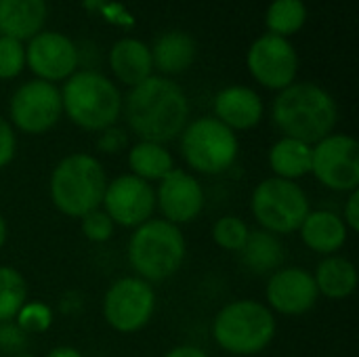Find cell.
I'll return each instance as SVG.
<instances>
[{"mask_svg":"<svg viewBox=\"0 0 359 357\" xmlns=\"http://www.w3.org/2000/svg\"><path fill=\"white\" fill-rule=\"evenodd\" d=\"M179 139L185 164L198 175H223L236 164L240 154L238 135L215 116L187 122Z\"/></svg>","mask_w":359,"mask_h":357,"instance_id":"52a82bcc","label":"cell"},{"mask_svg":"<svg viewBox=\"0 0 359 357\" xmlns=\"http://www.w3.org/2000/svg\"><path fill=\"white\" fill-rule=\"evenodd\" d=\"M206 204V194L202 183L187 170L175 168L156 187V208L162 219L181 227L194 223Z\"/></svg>","mask_w":359,"mask_h":357,"instance_id":"5bb4252c","label":"cell"},{"mask_svg":"<svg viewBox=\"0 0 359 357\" xmlns=\"http://www.w3.org/2000/svg\"><path fill=\"white\" fill-rule=\"evenodd\" d=\"M128 145V137L122 128L118 126H109L105 130L99 133V139H97V149L101 154H107V156H116L120 154L124 147Z\"/></svg>","mask_w":359,"mask_h":357,"instance_id":"1f68e13d","label":"cell"},{"mask_svg":"<svg viewBox=\"0 0 359 357\" xmlns=\"http://www.w3.org/2000/svg\"><path fill=\"white\" fill-rule=\"evenodd\" d=\"M242 259V265L255 274V276H271L278 271L286 259V248L280 240V236L269 234L265 229L250 231L244 248L238 252Z\"/></svg>","mask_w":359,"mask_h":357,"instance_id":"44dd1931","label":"cell"},{"mask_svg":"<svg viewBox=\"0 0 359 357\" xmlns=\"http://www.w3.org/2000/svg\"><path fill=\"white\" fill-rule=\"evenodd\" d=\"M149 50L154 67H158L162 74H181L196 59V40L189 34L175 29L162 34Z\"/></svg>","mask_w":359,"mask_h":357,"instance_id":"cb8c5ba5","label":"cell"},{"mask_svg":"<svg viewBox=\"0 0 359 357\" xmlns=\"http://www.w3.org/2000/svg\"><path fill=\"white\" fill-rule=\"evenodd\" d=\"M80 231L88 242L105 244L114 238L116 225L103 208H97V210H90L88 215H84L80 219Z\"/></svg>","mask_w":359,"mask_h":357,"instance_id":"f546056e","label":"cell"},{"mask_svg":"<svg viewBox=\"0 0 359 357\" xmlns=\"http://www.w3.org/2000/svg\"><path fill=\"white\" fill-rule=\"evenodd\" d=\"M59 93L63 114L82 130L101 133L120 120L122 95L99 72H74Z\"/></svg>","mask_w":359,"mask_h":357,"instance_id":"8992f818","label":"cell"},{"mask_svg":"<svg viewBox=\"0 0 359 357\" xmlns=\"http://www.w3.org/2000/svg\"><path fill=\"white\" fill-rule=\"evenodd\" d=\"M267 307L280 316H303L320 299L313 274L305 267H280L267 280Z\"/></svg>","mask_w":359,"mask_h":357,"instance_id":"9a60e30c","label":"cell"},{"mask_svg":"<svg viewBox=\"0 0 359 357\" xmlns=\"http://www.w3.org/2000/svg\"><path fill=\"white\" fill-rule=\"evenodd\" d=\"M6 238H8V225H6V219H4L2 213H0V250H2V246L6 244Z\"/></svg>","mask_w":359,"mask_h":357,"instance_id":"8d00e7d4","label":"cell"},{"mask_svg":"<svg viewBox=\"0 0 359 357\" xmlns=\"http://www.w3.org/2000/svg\"><path fill=\"white\" fill-rule=\"evenodd\" d=\"M15 326L23 335H42L53 326V309L44 301H25L15 316Z\"/></svg>","mask_w":359,"mask_h":357,"instance_id":"f1b7e54d","label":"cell"},{"mask_svg":"<svg viewBox=\"0 0 359 357\" xmlns=\"http://www.w3.org/2000/svg\"><path fill=\"white\" fill-rule=\"evenodd\" d=\"M250 210L261 229L276 236H288L299 231L305 217L311 213V204L297 181L269 177L252 189Z\"/></svg>","mask_w":359,"mask_h":357,"instance_id":"ba28073f","label":"cell"},{"mask_svg":"<svg viewBox=\"0 0 359 357\" xmlns=\"http://www.w3.org/2000/svg\"><path fill=\"white\" fill-rule=\"evenodd\" d=\"M23 65H25L23 44L15 38L0 36V80L19 76Z\"/></svg>","mask_w":359,"mask_h":357,"instance_id":"4dcf8cb0","label":"cell"},{"mask_svg":"<svg viewBox=\"0 0 359 357\" xmlns=\"http://www.w3.org/2000/svg\"><path fill=\"white\" fill-rule=\"evenodd\" d=\"M107 183L103 164L95 156L78 151L55 164L48 179V196L63 217L82 219L90 210L101 208Z\"/></svg>","mask_w":359,"mask_h":357,"instance_id":"3957f363","label":"cell"},{"mask_svg":"<svg viewBox=\"0 0 359 357\" xmlns=\"http://www.w3.org/2000/svg\"><path fill=\"white\" fill-rule=\"evenodd\" d=\"M299 234L303 244L322 257L337 255L349 238V229L341 215L332 210H311L299 227Z\"/></svg>","mask_w":359,"mask_h":357,"instance_id":"ac0fdd59","label":"cell"},{"mask_svg":"<svg viewBox=\"0 0 359 357\" xmlns=\"http://www.w3.org/2000/svg\"><path fill=\"white\" fill-rule=\"evenodd\" d=\"M11 357H36V356H29V353H13Z\"/></svg>","mask_w":359,"mask_h":357,"instance_id":"74e56055","label":"cell"},{"mask_svg":"<svg viewBox=\"0 0 359 357\" xmlns=\"http://www.w3.org/2000/svg\"><path fill=\"white\" fill-rule=\"evenodd\" d=\"M313 280L322 297L343 301L351 297L358 288V267L353 265V261L345 257L330 255L318 263Z\"/></svg>","mask_w":359,"mask_h":357,"instance_id":"7402d4cb","label":"cell"},{"mask_svg":"<svg viewBox=\"0 0 359 357\" xmlns=\"http://www.w3.org/2000/svg\"><path fill=\"white\" fill-rule=\"evenodd\" d=\"M25 63L32 67L38 80L53 84L67 80L74 74L78 65V53L67 36L57 32H40L27 44Z\"/></svg>","mask_w":359,"mask_h":357,"instance_id":"2e32d148","label":"cell"},{"mask_svg":"<svg viewBox=\"0 0 359 357\" xmlns=\"http://www.w3.org/2000/svg\"><path fill=\"white\" fill-rule=\"evenodd\" d=\"M276 332V314L255 299L231 301L212 320L215 343L231 356H259L273 343Z\"/></svg>","mask_w":359,"mask_h":357,"instance_id":"5b68a950","label":"cell"},{"mask_svg":"<svg viewBox=\"0 0 359 357\" xmlns=\"http://www.w3.org/2000/svg\"><path fill=\"white\" fill-rule=\"evenodd\" d=\"M17 154V137H15V128L11 126L8 120H4L0 116V170L6 168Z\"/></svg>","mask_w":359,"mask_h":357,"instance_id":"d6a6232c","label":"cell"},{"mask_svg":"<svg viewBox=\"0 0 359 357\" xmlns=\"http://www.w3.org/2000/svg\"><path fill=\"white\" fill-rule=\"evenodd\" d=\"M109 65L116 78L130 88L145 82L154 72L149 46L135 38H122L111 46Z\"/></svg>","mask_w":359,"mask_h":357,"instance_id":"d6986e66","label":"cell"},{"mask_svg":"<svg viewBox=\"0 0 359 357\" xmlns=\"http://www.w3.org/2000/svg\"><path fill=\"white\" fill-rule=\"evenodd\" d=\"M46 19L44 0H0V34L15 40H27L40 34Z\"/></svg>","mask_w":359,"mask_h":357,"instance_id":"ffe728a7","label":"cell"},{"mask_svg":"<svg viewBox=\"0 0 359 357\" xmlns=\"http://www.w3.org/2000/svg\"><path fill=\"white\" fill-rule=\"evenodd\" d=\"M267 162L273 170V177L299 181L311 175V145L290 137H282L269 147Z\"/></svg>","mask_w":359,"mask_h":357,"instance_id":"603a6c76","label":"cell"},{"mask_svg":"<svg viewBox=\"0 0 359 357\" xmlns=\"http://www.w3.org/2000/svg\"><path fill=\"white\" fill-rule=\"evenodd\" d=\"M44 357H84V356H82L78 349L63 345V347H55V349H50V351H48Z\"/></svg>","mask_w":359,"mask_h":357,"instance_id":"d590c367","label":"cell"},{"mask_svg":"<svg viewBox=\"0 0 359 357\" xmlns=\"http://www.w3.org/2000/svg\"><path fill=\"white\" fill-rule=\"evenodd\" d=\"M164 357H210L204 349L196 347V345H177L172 347Z\"/></svg>","mask_w":359,"mask_h":357,"instance_id":"e575fe53","label":"cell"},{"mask_svg":"<svg viewBox=\"0 0 359 357\" xmlns=\"http://www.w3.org/2000/svg\"><path fill=\"white\" fill-rule=\"evenodd\" d=\"M101 208L114 221V225L135 229L154 219L156 213V187L135 175H120L107 183Z\"/></svg>","mask_w":359,"mask_h":357,"instance_id":"7c38bea8","label":"cell"},{"mask_svg":"<svg viewBox=\"0 0 359 357\" xmlns=\"http://www.w3.org/2000/svg\"><path fill=\"white\" fill-rule=\"evenodd\" d=\"M128 168L130 175L147 183H160L166 175L175 170V160L166 145L154 141H139L128 149Z\"/></svg>","mask_w":359,"mask_h":357,"instance_id":"d4e9b609","label":"cell"},{"mask_svg":"<svg viewBox=\"0 0 359 357\" xmlns=\"http://www.w3.org/2000/svg\"><path fill=\"white\" fill-rule=\"evenodd\" d=\"M307 21V8L303 0H273L267 8V27L269 34L290 36L297 34Z\"/></svg>","mask_w":359,"mask_h":357,"instance_id":"4316f807","label":"cell"},{"mask_svg":"<svg viewBox=\"0 0 359 357\" xmlns=\"http://www.w3.org/2000/svg\"><path fill=\"white\" fill-rule=\"evenodd\" d=\"M311 175L330 191L359 189V145L351 135L332 133L311 145Z\"/></svg>","mask_w":359,"mask_h":357,"instance_id":"30bf717a","label":"cell"},{"mask_svg":"<svg viewBox=\"0 0 359 357\" xmlns=\"http://www.w3.org/2000/svg\"><path fill=\"white\" fill-rule=\"evenodd\" d=\"M248 69L252 78L269 90H284L297 78L299 57L292 44L276 34L257 38L248 50Z\"/></svg>","mask_w":359,"mask_h":357,"instance_id":"4fadbf2b","label":"cell"},{"mask_svg":"<svg viewBox=\"0 0 359 357\" xmlns=\"http://www.w3.org/2000/svg\"><path fill=\"white\" fill-rule=\"evenodd\" d=\"M11 126L25 135H44L48 133L61 118V93L55 84L44 80H29L21 84L8 105Z\"/></svg>","mask_w":359,"mask_h":357,"instance_id":"8fae6325","label":"cell"},{"mask_svg":"<svg viewBox=\"0 0 359 357\" xmlns=\"http://www.w3.org/2000/svg\"><path fill=\"white\" fill-rule=\"evenodd\" d=\"M27 301V282L11 265H0V324L13 322Z\"/></svg>","mask_w":359,"mask_h":357,"instance_id":"484cf974","label":"cell"},{"mask_svg":"<svg viewBox=\"0 0 359 357\" xmlns=\"http://www.w3.org/2000/svg\"><path fill=\"white\" fill-rule=\"evenodd\" d=\"M343 223L347 225L349 234H358L359 231V189L347 194V200L343 204V215H341Z\"/></svg>","mask_w":359,"mask_h":357,"instance_id":"836d02e7","label":"cell"},{"mask_svg":"<svg viewBox=\"0 0 359 357\" xmlns=\"http://www.w3.org/2000/svg\"><path fill=\"white\" fill-rule=\"evenodd\" d=\"M322 357H326V356H322Z\"/></svg>","mask_w":359,"mask_h":357,"instance_id":"f35d334b","label":"cell"},{"mask_svg":"<svg viewBox=\"0 0 359 357\" xmlns=\"http://www.w3.org/2000/svg\"><path fill=\"white\" fill-rule=\"evenodd\" d=\"M158 307L156 290L149 282L137 276H124L109 284L103 295V320L120 335H135L143 330Z\"/></svg>","mask_w":359,"mask_h":357,"instance_id":"9c48e42d","label":"cell"},{"mask_svg":"<svg viewBox=\"0 0 359 357\" xmlns=\"http://www.w3.org/2000/svg\"><path fill=\"white\" fill-rule=\"evenodd\" d=\"M271 118L284 137L316 145L332 135L339 107L326 88L313 82H292L276 97Z\"/></svg>","mask_w":359,"mask_h":357,"instance_id":"7a4b0ae2","label":"cell"},{"mask_svg":"<svg viewBox=\"0 0 359 357\" xmlns=\"http://www.w3.org/2000/svg\"><path fill=\"white\" fill-rule=\"evenodd\" d=\"M128 128L139 141L168 143L177 139L189 120V101L179 84L168 78L149 76L130 88L122 103Z\"/></svg>","mask_w":359,"mask_h":357,"instance_id":"6da1fadb","label":"cell"},{"mask_svg":"<svg viewBox=\"0 0 359 357\" xmlns=\"http://www.w3.org/2000/svg\"><path fill=\"white\" fill-rule=\"evenodd\" d=\"M215 118L233 133L250 130L263 118V101L248 86H227L215 97Z\"/></svg>","mask_w":359,"mask_h":357,"instance_id":"e0dca14e","label":"cell"},{"mask_svg":"<svg viewBox=\"0 0 359 357\" xmlns=\"http://www.w3.org/2000/svg\"><path fill=\"white\" fill-rule=\"evenodd\" d=\"M250 236V227L244 219L236 215H225L212 225V240L219 248L227 252H240Z\"/></svg>","mask_w":359,"mask_h":357,"instance_id":"83f0119b","label":"cell"},{"mask_svg":"<svg viewBox=\"0 0 359 357\" xmlns=\"http://www.w3.org/2000/svg\"><path fill=\"white\" fill-rule=\"evenodd\" d=\"M126 255L137 278L149 284L164 282L183 267L187 244L181 227L154 217L133 229Z\"/></svg>","mask_w":359,"mask_h":357,"instance_id":"277c9868","label":"cell"}]
</instances>
